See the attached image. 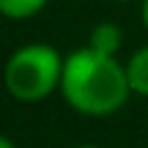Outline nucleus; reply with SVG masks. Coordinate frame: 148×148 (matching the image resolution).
Listing matches in <instances>:
<instances>
[{
    "label": "nucleus",
    "mask_w": 148,
    "mask_h": 148,
    "mask_svg": "<svg viewBox=\"0 0 148 148\" xmlns=\"http://www.w3.org/2000/svg\"><path fill=\"white\" fill-rule=\"evenodd\" d=\"M60 52L49 44H27L19 47L5 63V88L19 101H41L63 79Z\"/></svg>",
    "instance_id": "obj_2"
},
{
    "label": "nucleus",
    "mask_w": 148,
    "mask_h": 148,
    "mask_svg": "<svg viewBox=\"0 0 148 148\" xmlns=\"http://www.w3.org/2000/svg\"><path fill=\"white\" fill-rule=\"evenodd\" d=\"M77 148H99V145H77Z\"/></svg>",
    "instance_id": "obj_8"
},
{
    "label": "nucleus",
    "mask_w": 148,
    "mask_h": 148,
    "mask_svg": "<svg viewBox=\"0 0 148 148\" xmlns=\"http://www.w3.org/2000/svg\"><path fill=\"white\" fill-rule=\"evenodd\" d=\"M143 25H145V30H148V0H143Z\"/></svg>",
    "instance_id": "obj_6"
},
{
    "label": "nucleus",
    "mask_w": 148,
    "mask_h": 148,
    "mask_svg": "<svg viewBox=\"0 0 148 148\" xmlns=\"http://www.w3.org/2000/svg\"><path fill=\"white\" fill-rule=\"evenodd\" d=\"M88 47H93L96 52H104V55H115L118 47H121V27L112 25V22H101L90 30V41Z\"/></svg>",
    "instance_id": "obj_4"
},
{
    "label": "nucleus",
    "mask_w": 148,
    "mask_h": 148,
    "mask_svg": "<svg viewBox=\"0 0 148 148\" xmlns=\"http://www.w3.org/2000/svg\"><path fill=\"white\" fill-rule=\"evenodd\" d=\"M129 88L140 96H148V47H140L126 63Z\"/></svg>",
    "instance_id": "obj_3"
},
{
    "label": "nucleus",
    "mask_w": 148,
    "mask_h": 148,
    "mask_svg": "<svg viewBox=\"0 0 148 148\" xmlns=\"http://www.w3.org/2000/svg\"><path fill=\"white\" fill-rule=\"evenodd\" d=\"M126 66L115 60V55L96 52L93 47H79L66 55L60 93L82 115H110L121 110L129 99Z\"/></svg>",
    "instance_id": "obj_1"
},
{
    "label": "nucleus",
    "mask_w": 148,
    "mask_h": 148,
    "mask_svg": "<svg viewBox=\"0 0 148 148\" xmlns=\"http://www.w3.org/2000/svg\"><path fill=\"white\" fill-rule=\"evenodd\" d=\"M0 148H14V143H11L8 137H3V140H0Z\"/></svg>",
    "instance_id": "obj_7"
},
{
    "label": "nucleus",
    "mask_w": 148,
    "mask_h": 148,
    "mask_svg": "<svg viewBox=\"0 0 148 148\" xmlns=\"http://www.w3.org/2000/svg\"><path fill=\"white\" fill-rule=\"evenodd\" d=\"M47 5V0H0V11L8 19H30Z\"/></svg>",
    "instance_id": "obj_5"
}]
</instances>
